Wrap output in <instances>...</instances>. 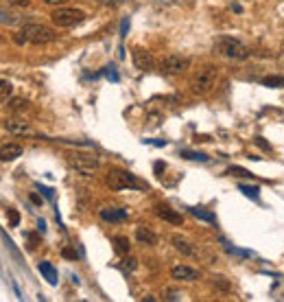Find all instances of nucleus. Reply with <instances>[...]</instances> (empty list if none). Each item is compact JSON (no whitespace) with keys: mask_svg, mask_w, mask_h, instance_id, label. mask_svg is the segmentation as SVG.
I'll return each instance as SVG.
<instances>
[{"mask_svg":"<svg viewBox=\"0 0 284 302\" xmlns=\"http://www.w3.org/2000/svg\"><path fill=\"white\" fill-rule=\"evenodd\" d=\"M214 53L223 59H234V62H243L249 57V48L232 35H219L214 40Z\"/></svg>","mask_w":284,"mask_h":302,"instance_id":"1","label":"nucleus"},{"mask_svg":"<svg viewBox=\"0 0 284 302\" xmlns=\"http://www.w3.org/2000/svg\"><path fill=\"white\" fill-rule=\"evenodd\" d=\"M219 79V68L214 64H203L190 79V92L197 96H203L208 92H212V88L216 86Z\"/></svg>","mask_w":284,"mask_h":302,"instance_id":"2","label":"nucleus"},{"mask_svg":"<svg viewBox=\"0 0 284 302\" xmlns=\"http://www.w3.org/2000/svg\"><path fill=\"white\" fill-rule=\"evenodd\" d=\"M51 20L59 29H72V27H77V24H81L86 20V14H83L81 9H75V7H57L51 14Z\"/></svg>","mask_w":284,"mask_h":302,"instance_id":"3","label":"nucleus"},{"mask_svg":"<svg viewBox=\"0 0 284 302\" xmlns=\"http://www.w3.org/2000/svg\"><path fill=\"white\" fill-rule=\"evenodd\" d=\"M105 184L112 191H127V189H138V180L134 178V173L125 171V169H110L105 175Z\"/></svg>","mask_w":284,"mask_h":302,"instance_id":"4","label":"nucleus"},{"mask_svg":"<svg viewBox=\"0 0 284 302\" xmlns=\"http://www.w3.org/2000/svg\"><path fill=\"white\" fill-rule=\"evenodd\" d=\"M20 31L24 33V38H27L29 44H35V46L48 44V42L55 40V33H53V29L44 27V24H35V22H31V24H24Z\"/></svg>","mask_w":284,"mask_h":302,"instance_id":"5","label":"nucleus"},{"mask_svg":"<svg viewBox=\"0 0 284 302\" xmlns=\"http://www.w3.org/2000/svg\"><path fill=\"white\" fill-rule=\"evenodd\" d=\"M68 165L75 169L77 173L90 178V175H94L99 171L101 162H99V158H94V156H90V154H68Z\"/></svg>","mask_w":284,"mask_h":302,"instance_id":"6","label":"nucleus"},{"mask_svg":"<svg viewBox=\"0 0 284 302\" xmlns=\"http://www.w3.org/2000/svg\"><path fill=\"white\" fill-rule=\"evenodd\" d=\"M188 66H190V59L184 55H177V53L162 57V62H160V68L164 75H182V72L188 70Z\"/></svg>","mask_w":284,"mask_h":302,"instance_id":"7","label":"nucleus"},{"mask_svg":"<svg viewBox=\"0 0 284 302\" xmlns=\"http://www.w3.org/2000/svg\"><path fill=\"white\" fill-rule=\"evenodd\" d=\"M131 59H134V66H136V68L142 70V72L153 70V66H155L153 55H151L147 48H140V46H136L134 51H131Z\"/></svg>","mask_w":284,"mask_h":302,"instance_id":"8","label":"nucleus"},{"mask_svg":"<svg viewBox=\"0 0 284 302\" xmlns=\"http://www.w3.org/2000/svg\"><path fill=\"white\" fill-rule=\"evenodd\" d=\"M5 127L16 136H35V131H33L31 125H29V120H24L20 116H9L5 120Z\"/></svg>","mask_w":284,"mask_h":302,"instance_id":"9","label":"nucleus"},{"mask_svg":"<svg viewBox=\"0 0 284 302\" xmlns=\"http://www.w3.org/2000/svg\"><path fill=\"white\" fill-rule=\"evenodd\" d=\"M171 276L179 282H195V280L201 278L199 269L190 267V265H175V267L171 269Z\"/></svg>","mask_w":284,"mask_h":302,"instance_id":"10","label":"nucleus"},{"mask_svg":"<svg viewBox=\"0 0 284 302\" xmlns=\"http://www.w3.org/2000/svg\"><path fill=\"white\" fill-rule=\"evenodd\" d=\"M155 215H158L160 219L173 223V226H182L184 223V217L179 215L177 210H173L171 206H166V204H158V206H155Z\"/></svg>","mask_w":284,"mask_h":302,"instance_id":"11","label":"nucleus"},{"mask_svg":"<svg viewBox=\"0 0 284 302\" xmlns=\"http://www.w3.org/2000/svg\"><path fill=\"white\" fill-rule=\"evenodd\" d=\"M22 151H24L22 144H18V142H5V144H0V162H11V160L20 158Z\"/></svg>","mask_w":284,"mask_h":302,"instance_id":"12","label":"nucleus"},{"mask_svg":"<svg viewBox=\"0 0 284 302\" xmlns=\"http://www.w3.org/2000/svg\"><path fill=\"white\" fill-rule=\"evenodd\" d=\"M136 241L142 245H155L158 243V234H155L151 228L147 226H138L136 228Z\"/></svg>","mask_w":284,"mask_h":302,"instance_id":"13","label":"nucleus"},{"mask_svg":"<svg viewBox=\"0 0 284 302\" xmlns=\"http://www.w3.org/2000/svg\"><path fill=\"white\" fill-rule=\"evenodd\" d=\"M101 217H103L105 221H112V223L125 221V219H127V210H125V208H103V210H101Z\"/></svg>","mask_w":284,"mask_h":302,"instance_id":"14","label":"nucleus"},{"mask_svg":"<svg viewBox=\"0 0 284 302\" xmlns=\"http://www.w3.org/2000/svg\"><path fill=\"white\" fill-rule=\"evenodd\" d=\"M171 241H173V247H175V250L182 252L184 256H192V254H195V250H192V245L188 243V239H184V237H179V234H175Z\"/></svg>","mask_w":284,"mask_h":302,"instance_id":"15","label":"nucleus"},{"mask_svg":"<svg viewBox=\"0 0 284 302\" xmlns=\"http://www.w3.org/2000/svg\"><path fill=\"white\" fill-rule=\"evenodd\" d=\"M40 274L44 276V278L51 282V285H57V269L53 267V265L48 263V261H42V263H40Z\"/></svg>","mask_w":284,"mask_h":302,"instance_id":"16","label":"nucleus"},{"mask_svg":"<svg viewBox=\"0 0 284 302\" xmlns=\"http://www.w3.org/2000/svg\"><path fill=\"white\" fill-rule=\"evenodd\" d=\"M112 243H114V250H116L118 254H129L131 243H129V239H127V237H114Z\"/></svg>","mask_w":284,"mask_h":302,"instance_id":"17","label":"nucleus"},{"mask_svg":"<svg viewBox=\"0 0 284 302\" xmlns=\"http://www.w3.org/2000/svg\"><path fill=\"white\" fill-rule=\"evenodd\" d=\"M188 213L195 215L197 219H201V221H208V223H214V221H216V217H214L212 213H208V210H201V208H195V206H190Z\"/></svg>","mask_w":284,"mask_h":302,"instance_id":"18","label":"nucleus"},{"mask_svg":"<svg viewBox=\"0 0 284 302\" xmlns=\"http://www.w3.org/2000/svg\"><path fill=\"white\" fill-rule=\"evenodd\" d=\"M179 156H182L184 160H195V162H208L210 160L205 154H201V151H188V149H184Z\"/></svg>","mask_w":284,"mask_h":302,"instance_id":"19","label":"nucleus"},{"mask_svg":"<svg viewBox=\"0 0 284 302\" xmlns=\"http://www.w3.org/2000/svg\"><path fill=\"white\" fill-rule=\"evenodd\" d=\"M212 285H214L216 291H223V293L229 291V280L225 278V276H214V278H212Z\"/></svg>","mask_w":284,"mask_h":302,"instance_id":"20","label":"nucleus"},{"mask_svg":"<svg viewBox=\"0 0 284 302\" xmlns=\"http://www.w3.org/2000/svg\"><path fill=\"white\" fill-rule=\"evenodd\" d=\"M262 86H267V88H284V77H277V75L264 77V79H262Z\"/></svg>","mask_w":284,"mask_h":302,"instance_id":"21","label":"nucleus"},{"mask_svg":"<svg viewBox=\"0 0 284 302\" xmlns=\"http://www.w3.org/2000/svg\"><path fill=\"white\" fill-rule=\"evenodd\" d=\"M238 191L251 199H258V195H260V189L258 186H249V184H238Z\"/></svg>","mask_w":284,"mask_h":302,"instance_id":"22","label":"nucleus"},{"mask_svg":"<svg viewBox=\"0 0 284 302\" xmlns=\"http://www.w3.org/2000/svg\"><path fill=\"white\" fill-rule=\"evenodd\" d=\"M7 105H9L11 112H24V110H29V101H24V99H11Z\"/></svg>","mask_w":284,"mask_h":302,"instance_id":"23","label":"nucleus"},{"mask_svg":"<svg viewBox=\"0 0 284 302\" xmlns=\"http://www.w3.org/2000/svg\"><path fill=\"white\" fill-rule=\"evenodd\" d=\"M138 267V258L136 256H127L123 258V263H120V269L123 271H134Z\"/></svg>","mask_w":284,"mask_h":302,"instance_id":"24","label":"nucleus"},{"mask_svg":"<svg viewBox=\"0 0 284 302\" xmlns=\"http://www.w3.org/2000/svg\"><path fill=\"white\" fill-rule=\"evenodd\" d=\"M11 92H14V86H11L9 81L0 79V101H5L7 96H11Z\"/></svg>","mask_w":284,"mask_h":302,"instance_id":"25","label":"nucleus"},{"mask_svg":"<svg viewBox=\"0 0 284 302\" xmlns=\"http://www.w3.org/2000/svg\"><path fill=\"white\" fill-rule=\"evenodd\" d=\"M7 217H9V226H11V228L20 226V213H18L16 208H9V210H7Z\"/></svg>","mask_w":284,"mask_h":302,"instance_id":"26","label":"nucleus"},{"mask_svg":"<svg viewBox=\"0 0 284 302\" xmlns=\"http://www.w3.org/2000/svg\"><path fill=\"white\" fill-rule=\"evenodd\" d=\"M229 175H234V178H251V173L243 167H229Z\"/></svg>","mask_w":284,"mask_h":302,"instance_id":"27","label":"nucleus"},{"mask_svg":"<svg viewBox=\"0 0 284 302\" xmlns=\"http://www.w3.org/2000/svg\"><path fill=\"white\" fill-rule=\"evenodd\" d=\"M62 256L68 258V261H77V252L72 250V247H64V250H62Z\"/></svg>","mask_w":284,"mask_h":302,"instance_id":"28","label":"nucleus"},{"mask_svg":"<svg viewBox=\"0 0 284 302\" xmlns=\"http://www.w3.org/2000/svg\"><path fill=\"white\" fill-rule=\"evenodd\" d=\"M105 75H107V79H110V81H118V72L114 70V66H112V64L105 68Z\"/></svg>","mask_w":284,"mask_h":302,"instance_id":"29","label":"nucleus"},{"mask_svg":"<svg viewBox=\"0 0 284 302\" xmlns=\"http://www.w3.org/2000/svg\"><path fill=\"white\" fill-rule=\"evenodd\" d=\"M127 31H129V18L120 22V38H127Z\"/></svg>","mask_w":284,"mask_h":302,"instance_id":"30","label":"nucleus"},{"mask_svg":"<svg viewBox=\"0 0 284 302\" xmlns=\"http://www.w3.org/2000/svg\"><path fill=\"white\" fill-rule=\"evenodd\" d=\"M27 239H29V241H31V243H29V245H31V247H38V243H40V234H33V232H27Z\"/></svg>","mask_w":284,"mask_h":302,"instance_id":"31","label":"nucleus"},{"mask_svg":"<svg viewBox=\"0 0 284 302\" xmlns=\"http://www.w3.org/2000/svg\"><path fill=\"white\" fill-rule=\"evenodd\" d=\"M253 142H256V144H258V147H262V149H267V151L271 149V147H269V142H267V140H264V138H260V136H256V138H253Z\"/></svg>","mask_w":284,"mask_h":302,"instance_id":"32","label":"nucleus"},{"mask_svg":"<svg viewBox=\"0 0 284 302\" xmlns=\"http://www.w3.org/2000/svg\"><path fill=\"white\" fill-rule=\"evenodd\" d=\"M11 5H16V7H29V5H31V0H9Z\"/></svg>","mask_w":284,"mask_h":302,"instance_id":"33","label":"nucleus"},{"mask_svg":"<svg viewBox=\"0 0 284 302\" xmlns=\"http://www.w3.org/2000/svg\"><path fill=\"white\" fill-rule=\"evenodd\" d=\"M166 169L164 162H155V175H162V171Z\"/></svg>","mask_w":284,"mask_h":302,"instance_id":"34","label":"nucleus"},{"mask_svg":"<svg viewBox=\"0 0 284 302\" xmlns=\"http://www.w3.org/2000/svg\"><path fill=\"white\" fill-rule=\"evenodd\" d=\"M66 0H44V5H51V7H59V5H64Z\"/></svg>","mask_w":284,"mask_h":302,"instance_id":"35","label":"nucleus"},{"mask_svg":"<svg viewBox=\"0 0 284 302\" xmlns=\"http://www.w3.org/2000/svg\"><path fill=\"white\" fill-rule=\"evenodd\" d=\"M38 189H40L42 193H44V195H46L48 199H51V197H53V189H48V186H38Z\"/></svg>","mask_w":284,"mask_h":302,"instance_id":"36","label":"nucleus"},{"mask_svg":"<svg viewBox=\"0 0 284 302\" xmlns=\"http://www.w3.org/2000/svg\"><path fill=\"white\" fill-rule=\"evenodd\" d=\"M31 202L35 204V206H42V197H40V195H35V193H31Z\"/></svg>","mask_w":284,"mask_h":302,"instance_id":"37","label":"nucleus"},{"mask_svg":"<svg viewBox=\"0 0 284 302\" xmlns=\"http://www.w3.org/2000/svg\"><path fill=\"white\" fill-rule=\"evenodd\" d=\"M0 22H11V18H7V14L3 9H0Z\"/></svg>","mask_w":284,"mask_h":302,"instance_id":"38","label":"nucleus"},{"mask_svg":"<svg viewBox=\"0 0 284 302\" xmlns=\"http://www.w3.org/2000/svg\"><path fill=\"white\" fill-rule=\"evenodd\" d=\"M38 230H40L42 234L46 232V223H44V221H38Z\"/></svg>","mask_w":284,"mask_h":302,"instance_id":"39","label":"nucleus"},{"mask_svg":"<svg viewBox=\"0 0 284 302\" xmlns=\"http://www.w3.org/2000/svg\"><path fill=\"white\" fill-rule=\"evenodd\" d=\"M101 3H107V5H112V0H101Z\"/></svg>","mask_w":284,"mask_h":302,"instance_id":"40","label":"nucleus"}]
</instances>
